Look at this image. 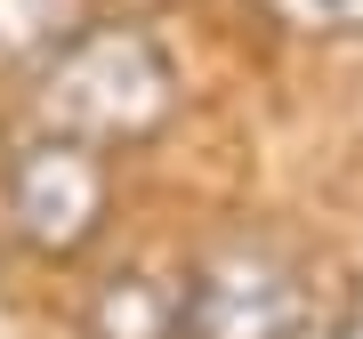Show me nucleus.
Returning a JSON list of instances; mask_svg holds the SVG:
<instances>
[{
    "label": "nucleus",
    "mask_w": 363,
    "mask_h": 339,
    "mask_svg": "<svg viewBox=\"0 0 363 339\" xmlns=\"http://www.w3.org/2000/svg\"><path fill=\"white\" fill-rule=\"evenodd\" d=\"M169 105H178V65H169V49L145 25L130 16H89V25H73L57 40L49 57L33 65V113L40 130L57 138H81V145H138L154 138L169 121Z\"/></svg>",
    "instance_id": "f257e3e1"
},
{
    "label": "nucleus",
    "mask_w": 363,
    "mask_h": 339,
    "mask_svg": "<svg viewBox=\"0 0 363 339\" xmlns=\"http://www.w3.org/2000/svg\"><path fill=\"white\" fill-rule=\"evenodd\" d=\"M307 323V283L274 243L234 235L178 274V339H291Z\"/></svg>",
    "instance_id": "f03ea898"
},
{
    "label": "nucleus",
    "mask_w": 363,
    "mask_h": 339,
    "mask_svg": "<svg viewBox=\"0 0 363 339\" xmlns=\"http://www.w3.org/2000/svg\"><path fill=\"white\" fill-rule=\"evenodd\" d=\"M0 202H9V235L25 243V250H40V259H73L81 243H97L105 202H113V178H105V154H97V145L40 130L33 145L9 154Z\"/></svg>",
    "instance_id": "7ed1b4c3"
},
{
    "label": "nucleus",
    "mask_w": 363,
    "mask_h": 339,
    "mask_svg": "<svg viewBox=\"0 0 363 339\" xmlns=\"http://www.w3.org/2000/svg\"><path fill=\"white\" fill-rule=\"evenodd\" d=\"M81 331L89 339H178V274L130 267V274H113V283H97Z\"/></svg>",
    "instance_id": "20e7f679"
},
{
    "label": "nucleus",
    "mask_w": 363,
    "mask_h": 339,
    "mask_svg": "<svg viewBox=\"0 0 363 339\" xmlns=\"http://www.w3.org/2000/svg\"><path fill=\"white\" fill-rule=\"evenodd\" d=\"M73 25H89V0H0V73L40 65Z\"/></svg>",
    "instance_id": "39448f33"
},
{
    "label": "nucleus",
    "mask_w": 363,
    "mask_h": 339,
    "mask_svg": "<svg viewBox=\"0 0 363 339\" xmlns=\"http://www.w3.org/2000/svg\"><path fill=\"white\" fill-rule=\"evenodd\" d=\"M267 16L283 33H307V40H347L363 33V0H267Z\"/></svg>",
    "instance_id": "423d86ee"
},
{
    "label": "nucleus",
    "mask_w": 363,
    "mask_h": 339,
    "mask_svg": "<svg viewBox=\"0 0 363 339\" xmlns=\"http://www.w3.org/2000/svg\"><path fill=\"white\" fill-rule=\"evenodd\" d=\"M331 339H363V291H355V307L339 315V331H331Z\"/></svg>",
    "instance_id": "0eeeda50"
}]
</instances>
